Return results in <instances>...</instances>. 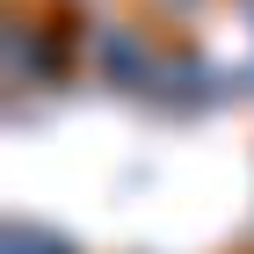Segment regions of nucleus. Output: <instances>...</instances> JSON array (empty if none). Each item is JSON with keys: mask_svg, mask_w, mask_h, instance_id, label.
<instances>
[{"mask_svg": "<svg viewBox=\"0 0 254 254\" xmlns=\"http://www.w3.org/2000/svg\"><path fill=\"white\" fill-rule=\"evenodd\" d=\"M102 65H109L117 80H131V87H153V80H160V65L145 59V44L124 37V29H109V37H102Z\"/></svg>", "mask_w": 254, "mask_h": 254, "instance_id": "f257e3e1", "label": "nucleus"}, {"mask_svg": "<svg viewBox=\"0 0 254 254\" xmlns=\"http://www.w3.org/2000/svg\"><path fill=\"white\" fill-rule=\"evenodd\" d=\"M7 254H59L51 240H37V233H7Z\"/></svg>", "mask_w": 254, "mask_h": 254, "instance_id": "f03ea898", "label": "nucleus"}]
</instances>
